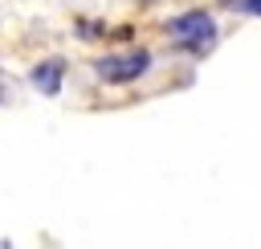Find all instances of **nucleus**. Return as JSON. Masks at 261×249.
<instances>
[{"label":"nucleus","mask_w":261,"mask_h":249,"mask_svg":"<svg viewBox=\"0 0 261 249\" xmlns=\"http://www.w3.org/2000/svg\"><path fill=\"white\" fill-rule=\"evenodd\" d=\"M167 41L175 49H188V53H208L216 45V20L204 12V8H192V12H179L171 24H167Z\"/></svg>","instance_id":"f257e3e1"},{"label":"nucleus","mask_w":261,"mask_h":249,"mask_svg":"<svg viewBox=\"0 0 261 249\" xmlns=\"http://www.w3.org/2000/svg\"><path fill=\"white\" fill-rule=\"evenodd\" d=\"M147 65H151V53L147 49H130V53H106V57H98L94 61V73L102 82L122 86V82H135L139 73H147Z\"/></svg>","instance_id":"f03ea898"},{"label":"nucleus","mask_w":261,"mask_h":249,"mask_svg":"<svg viewBox=\"0 0 261 249\" xmlns=\"http://www.w3.org/2000/svg\"><path fill=\"white\" fill-rule=\"evenodd\" d=\"M61 73H65V61H61V57H49V61H41V65L33 69V86H37L41 94H57V90H61Z\"/></svg>","instance_id":"7ed1b4c3"},{"label":"nucleus","mask_w":261,"mask_h":249,"mask_svg":"<svg viewBox=\"0 0 261 249\" xmlns=\"http://www.w3.org/2000/svg\"><path fill=\"white\" fill-rule=\"evenodd\" d=\"M232 12H249V16H261V0H224Z\"/></svg>","instance_id":"20e7f679"}]
</instances>
